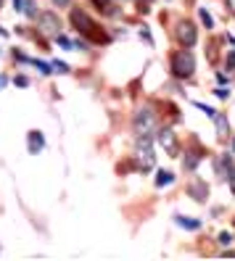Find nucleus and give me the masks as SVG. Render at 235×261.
I'll return each mask as SVG.
<instances>
[{
	"label": "nucleus",
	"instance_id": "6",
	"mask_svg": "<svg viewBox=\"0 0 235 261\" xmlns=\"http://www.w3.org/2000/svg\"><path fill=\"white\" fill-rule=\"evenodd\" d=\"M159 143H161V148L167 150V153H172V156H175V153H177V137H175V132H172V129H161L159 132Z\"/></svg>",
	"mask_w": 235,
	"mask_h": 261
},
{
	"label": "nucleus",
	"instance_id": "9",
	"mask_svg": "<svg viewBox=\"0 0 235 261\" xmlns=\"http://www.w3.org/2000/svg\"><path fill=\"white\" fill-rule=\"evenodd\" d=\"M212 119H214V124H217V135L225 140V137L230 135V127H227V119H225V114H217V111H214V116H212Z\"/></svg>",
	"mask_w": 235,
	"mask_h": 261
},
{
	"label": "nucleus",
	"instance_id": "2",
	"mask_svg": "<svg viewBox=\"0 0 235 261\" xmlns=\"http://www.w3.org/2000/svg\"><path fill=\"white\" fill-rule=\"evenodd\" d=\"M196 71V58L191 50H177L172 56V74L177 76V80H191Z\"/></svg>",
	"mask_w": 235,
	"mask_h": 261
},
{
	"label": "nucleus",
	"instance_id": "17",
	"mask_svg": "<svg viewBox=\"0 0 235 261\" xmlns=\"http://www.w3.org/2000/svg\"><path fill=\"white\" fill-rule=\"evenodd\" d=\"M92 3H96L101 11H106V8H108V0H92Z\"/></svg>",
	"mask_w": 235,
	"mask_h": 261
},
{
	"label": "nucleus",
	"instance_id": "10",
	"mask_svg": "<svg viewBox=\"0 0 235 261\" xmlns=\"http://www.w3.org/2000/svg\"><path fill=\"white\" fill-rule=\"evenodd\" d=\"M191 193L196 195V201H206V195H209V188L203 185V182H193V185H191Z\"/></svg>",
	"mask_w": 235,
	"mask_h": 261
},
{
	"label": "nucleus",
	"instance_id": "16",
	"mask_svg": "<svg viewBox=\"0 0 235 261\" xmlns=\"http://www.w3.org/2000/svg\"><path fill=\"white\" fill-rule=\"evenodd\" d=\"M227 182H230V190L235 193V169H232V172H230V177H227Z\"/></svg>",
	"mask_w": 235,
	"mask_h": 261
},
{
	"label": "nucleus",
	"instance_id": "19",
	"mask_svg": "<svg viewBox=\"0 0 235 261\" xmlns=\"http://www.w3.org/2000/svg\"><path fill=\"white\" fill-rule=\"evenodd\" d=\"M53 3H56V6H69L72 0H53Z\"/></svg>",
	"mask_w": 235,
	"mask_h": 261
},
{
	"label": "nucleus",
	"instance_id": "4",
	"mask_svg": "<svg viewBox=\"0 0 235 261\" xmlns=\"http://www.w3.org/2000/svg\"><path fill=\"white\" fill-rule=\"evenodd\" d=\"M175 37H177V42L182 45V48H191V45H196V40H198V29H196L193 21H180L175 27Z\"/></svg>",
	"mask_w": 235,
	"mask_h": 261
},
{
	"label": "nucleus",
	"instance_id": "21",
	"mask_svg": "<svg viewBox=\"0 0 235 261\" xmlns=\"http://www.w3.org/2000/svg\"><path fill=\"white\" fill-rule=\"evenodd\" d=\"M232 150H235V140H232Z\"/></svg>",
	"mask_w": 235,
	"mask_h": 261
},
{
	"label": "nucleus",
	"instance_id": "8",
	"mask_svg": "<svg viewBox=\"0 0 235 261\" xmlns=\"http://www.w3.org/2000/svg\"><path fill=\"white\" fill-rule=\"evenodd\" d=\"M42 148H45V137H42V132L32 129V132H29V153H40Z\"/></svg>",
	"mask_w": 235,
	"mask_h": 261
},
{
	"label": "nucleus",
	"instance_id": "1",
	"mask_svg": "<svg viewBox=\"0 0 235 261\" xmlns=\"http://www.w3.org/2000/svg\"><path fill=\"white\" fill-rule=\"evenodd\" d=\"M72 24L77 27V32L85 35V37H90L92 42H106V40H108V35L101 32V27L92 21L85 11H80V8H74V11H72Z\"/></svg>",
	"mask_w": 235,
	"mask_h": 261
},
{
	"label": "nucleus",
	"instance_id": "18",
	"mask_svg": "<svg viewBox=\"0 0 235 261\" xmlns=\"http://www.w3.org/2000/svg\"><path fill=\"white\" fill-rule=\"evenodd\" d=\"M225 6H227V8H230V11L235 13V0H225Z\"/></svg>",
	"mask_w": 235,
	"mask_h": 261
},
{
	"label": "nucleus",
	"instance_id": "15",
	"mask_svg": "<svg viewBox=\"0 0 235 261\" xmlns=\"http://www.w3.org/2000/svg\"><path fill=\"white\" fill-rule=\"evenodd\" d=\"M230 240H232L230 232H222V235H219V243H222V245H230Z\"/></svg>",
	"mask_w": 235,
	"mask_h": 261
},
{
	"label": "nucleus",
	"instance_id": "13",
	"mask_svg": "<svg viewBox=\"0 0 235 261\" xmlns=\"http://www.w3.org/2000/svg\"><path fill=\"white\" fill-rule=\"evenodd\" d=\"M172 179H175V177H172L169 172H159V177H156V185H159V188H164V185H169Z\"/></svg>",
	"mask_w": 235,
	"mask_h": 261
},
{
	"label": "nucleus",
	"instance_id": "5",
	"mask_svg": "<svg viewBox=\"0 0 235 261\" xmlns=\"http://www.w3.org/2000/svg\"><path fill=\"white\" fill-rule=\"evenodd\" d=\"M37 24H40V32L42 35H48V37H58L61 35V19L56 16V13H51V11L40 13Z\"/></svg>",
	"mask_w": 235,
	"mask_h": 261
},
{
	"label": "nucleus",
	"instance_id": "20",
	"mask_svg": "<svg viewBox=\"0 0 235 261\" xmlns=\"http://www.w3.org/2000/svg\"><path fill=\"white\" fill-rule=\"evenodd\" d=\"M13 6H16V11H21V6H24V0H13Z\"/></svg>",
	"mask_w": 235,
	"mask_h": 261
},
{
	"label": "nucleus",
	"instance_id": "22",
	"mask_svg": "<svg viewBox=\"0 0 235 261\" xmlns=\"http://www.w3.org/2000/svg\"><path fill=\"white\" fill-rule=\"evenodd\" d=\"M140 3H148V0H140Z\"/></svg>",
	"mask_w": 235,
	"mask_h": 261
},
{
	"label": "nucleus",
	"instance_id": "3",
	"mask_svg": "<svg viewBox=\"0 0 235 261\" xmlns=\"http://www.w3.org/2000/svg\"><path fill=\"white\" fill-rule=\"evenodd\" d=\"M132 129L137 137H148L153 129H156V114L151 109H140L135 114V121H132Z\"/></svg>",
	"mask_w": 235,
	"mask_h": 261
},
{
	"label": "nucleus",
	"instance_id": "11",
	"mask_svg": "<svg viewBox=\"0 0 235 261\" xmlns=\"http://www.w3.org/2000/svg\"><path fill=\"white\" fill-rule=\"evenodd\" d=\"M175 222H177L180 227H185V229H198V227H201V222H198V219H191V217H182V214H180V217H175Z\"/></svg>",
	"mask_w": 235,
	"mask_h": 261
},
{
	"label": "nucleus",
	"instance_id": "7",
	"mask_svg": "<svg viewBox=\"0 0 235 261\" xmlns=\"http://www.w3.org/2000/svg\"><path fill=\"white\" fill-rule=\"evenodd\" d=\"M214 172H217V177H219V179H227V177H230V172H232L230 156H219V159L214 161Z\"/></svg>",
	"mask_w": 235,
	"mask_h": 261
},
{
	"label": "nucleus",
	"instance_id": "12",
	"mask_svg": "<svg viewBox=\"0 0 235 261\" xmlns=\"http://www.w3.org/2000/svg\"><path fill=\"white\" fill-rule=\"evenodd\" d=\"M198 161H201V156H198V153H187V159H185V169H193V166H198Z\"/></svg>",
	"mask_w": 235,
	"mask_h": 261
},
{
	"label": "nucleus",
	"instance_id": "14",
	"mask_svg": "<svg viewBox=\"0 0 235 261\" xmlns=\"http://www.w3.org/2000/svg\"><path fill=\"white\" fill-rule=\"evenodd\" d=\"M201 21H203V24H206V27H212V16H209V13H206V11H201Z\"/></svg>",
	"mask_w": 235,
	"mask_h": 261
}]
</instances>
